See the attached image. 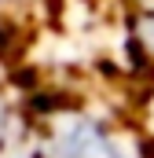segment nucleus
<instances>
[{"label": "nucleus", "instance_id": "3", "mask_svg": "<svg viewBox=\"0 0 154 158\" xmlns=\"http://www.w3.org/2000/svg\"><path fill=\"white\" fill-rule=\"evenodd\" d=\"M18 129V121H15V114H11V103H7V96L0 92V147L7 143V136Z\"/></svg>", "mask_w": 154, "mask_h": 158}, {"label": "nucleus", "instance_id": "4", "mask_svg": "<svg viewBox=\"0 0 154 158\" xmlns=\"http://www.w3.org/2000/svg\"><path fill=\"white\" fill-rule=\"evenodd\" d=\"M143 121H147V129L154 132V85L147 88V96H143Z\"/></svg>", "mask_w": 154, "mask_h": 158}, {"label": "nucleus", "instance_id": "1", "mask_svg": "<svg viewBox=\"0 0 154 158\" xmlns=\"http://www.w3.org/2000/svg\"><path fill=\"white\" fill-rule=\"evenodd\" d=\"M37 132L44 158H132L125 140L110 129V121L81 107L51 110Z\"/></svg>", "mask_w": 154, "mask_h": 158}, {"label": "nucleus", "instance_id": "2", "mask_svg": "<svg viewBox=\"0 0 154 158\" xmlns=\"http://www.w3.org/2000/svg\"><path fill=\"white\" fill-rule=\"evenodd\" d=\"M132 33H136V48H140L147 59H154V4H143V7H140Z\"/></svg>", "mask_w": 154, "mask_h": 158}]
</instances>
